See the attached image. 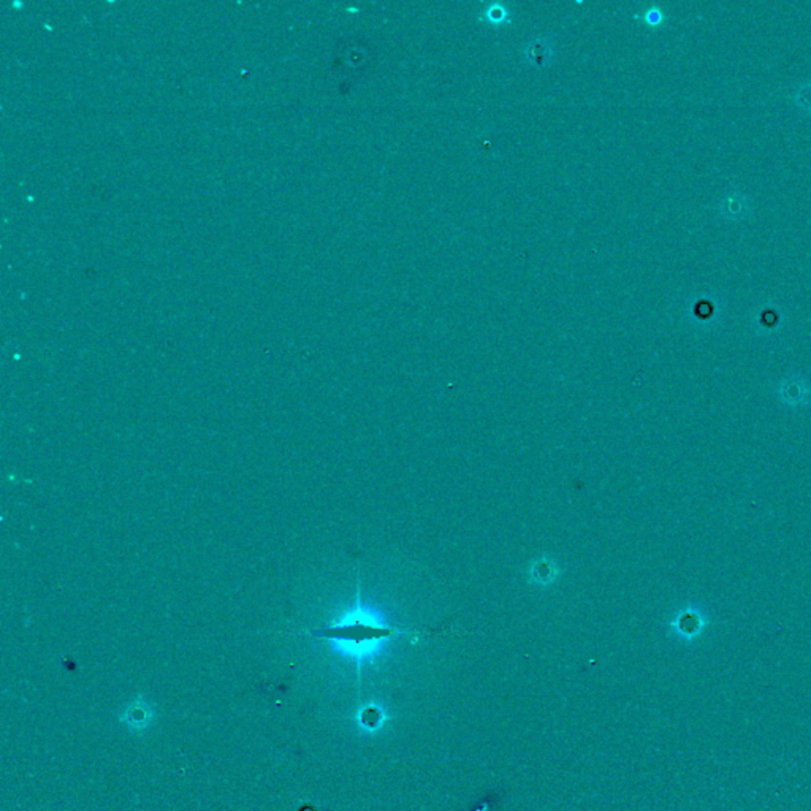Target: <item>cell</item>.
Masks as SVG:
<instances>
[{
    "label": "cell",
    "instance_id": "cell-1",
    "mask_svg": "<svg viewBox=\"0 0 811 811\" xmlns=\"http://www.w3.org/2000/svg\"><path fill=\"white\" fill-rule=\"evenodd\" d=\"M401 631L388 626L377 624L366 615H347L336 623L328 624L319 630L311 631V636L321 637L334 642L347 643L352 647H364L370 643L387 641L390 637L398 636Z\"/></svg>",
    "mask_w": 811,
    "mask_h": 811
}]
</instances>
